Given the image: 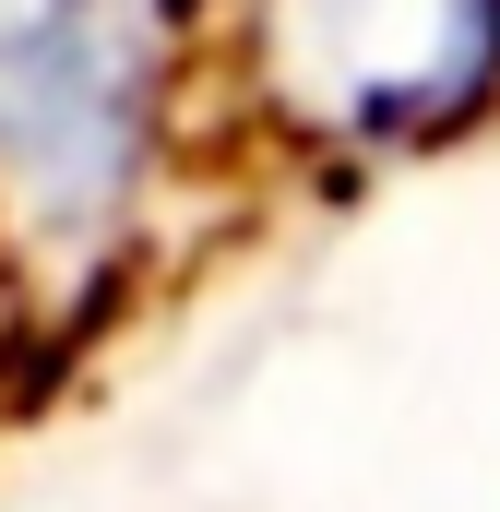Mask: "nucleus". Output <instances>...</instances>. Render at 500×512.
<instances>
[{
	"label": "nucleus",
	"instance_id": "nucleus-2",
	"mask_svg": "<svg viewBox=\"0 0 500 512\" xmlns=\"http://www.w3.org/2000/svg\"><path fill=\"white\" fill-rule=\"evenodd\" d=\"M239 84L310 155H429L500 108V0H239Z\"/></svg>",
	"mask_w": 500,
	"mask_h": 512
},
{
	"label": "nucleus",
	"instance_id": "nucleus-1",
	"mask_svg": "<svg viewBox=\"0 0 500 512\" xmlns=\"http://www.w3.org/2000/svg\"><path fill=\"white\" fill-rule=\"evenodd\" d=\"M167 0H0V251L36 274L120 262L179 131Z\"/></svg>",
	"mask_w": 500,
	"mask_h": 512
}]
</instances>
